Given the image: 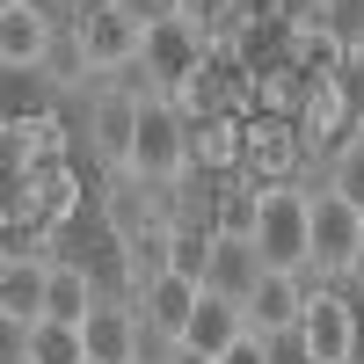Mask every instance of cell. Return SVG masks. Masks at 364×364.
Listing matches in <instances>:
<instances>
[{"label": "cell", "mask_w": 364, "mask_h": 364, "mask_svg": "<svg viewBox=\"0 0 364 364\" xmlns=\"http://www.w3.org/2000/svg\"><path fill=\"white\" fill-rule=\"evenodd\" d=\"M269 277V262H262V248L248 233H211L204 240V291H219V299H240V306H248L255 299V284Z\"/></svg>", "instance_id": "obj_12"}, {"label": "cell", "mask_w": 364, "mask_h": 364, "mask_svg": "<svg viewBox=\"0 0 364 364\" xmlns=\"http://www.w3.org/2000/svg\"><path fill=\"white\" fill-rule=\"evenodd\" d=\"M219 364H277V343H269V336H248V343H233Z\"/></svg>", "instance_id": "obj_22"}, {"label": "cell", "mask_w": 364, "mask_h": 364, "mask_svg": "<svg viewBox=\"0 0 364 364\" xmlns=\"http://www.w3.org/2000/svg\"><path fill=\"white\" fill-rule=\"evenodd\" d=\"M328 190H336V197H350V204L364 211V124L336 146V154H328Z\"/></svg>", "instance_id": "obj_20"}, {"label": "cell", "mask_w": 364, "mask_h": 364, "mask_svg": "<svg viewBox=\"0 0 364 364\" xmlns=\"http://www.w3.org/2000/svg\"><path fill=\"white\" fill-rule=\"evenodd\" d=\"M314 22L343 44V58H364V0H321Z\"/></svg>", "instance_id": "obj_21"}, {"label": "cell", "mask_w": 364, "mask_h": 364, "mask_svg": "<svg viewBox=\"0 0 364 364\" xmlns=\"http://www.w3.org/2000/svg\"><path fill=\"white\" fill-rule=\"evenodd\" d=\"M161 364H219V357H204V350H190V343H175V350H168Z\"/></svg>", "instance_id": "obj_26"}, {"label": "cell", "mask_w": 364, "mask_h": 364, "mask_svg": "<svg viewBox=\"0 0 364 364\" xmlns=\"http://www.w3.org/2000/svg\"><path fill=\"white\" fill-rule=\"evenodd\" d=\"M314 190L328 182H269L262 190V211H255V248L269 269H291V277H306L314 269Z\"/></svg>", "instance_id": "obj_1"}, {"label": "cell", "mask_w": 364, "mask_h": 364, "mask_svg": "<svg viewBox=\"0 0 364 364\" xmlns=\"http://www.w3.org/2000/svg\"><path fill=\"white\" fill-rule=\"evenodd\" d=\"M204 299V277H190V269H175V277L146 284L139 291V321H146V364H161L182 336H190V314Z\"/></svg>", "instance_id": "obj_8"}, {"label": "cell", "mask_w": 364, "mask_h": 364, "mask_svg": "<svg viewBox=\"0 0 364 364\" xmlns=\"http://www.w3.org/2000/svg\"><path fill=\"white\" fill-rule=\"evenodd\" d=\"M8 350H22L29 364H87V343L73 321H37L29 336H8Z\"/></svg>", "instance_id": "obj_18"}, {"label": "cell", "mask_w": 364, "mask_h": 364, "mask_svg": "<svg viewBox=\"0 0 364 364\" xmlns=\"http://www.w3.org/2000/svg\"><path fill=\"white\" fill-rule=\"evenodd\" d=\"M87 364H95V357H87Z\"/></svg>", "instance_id": "obj_29"}, {"label": "cell", "mask_w": 364, "mask_h": 364, "mask_svg": "<svg viewBox=\"0 0 364 364\" xmlns=\"http://www.w3.org/2000/svg\"><path fill=\"white\" fill-rule=\"evenodd\" d=\"M44 291H51V262L37 248H8V262H0V321H8V336H29L44 321Z\"/></svg>", "instance_id": "obj_13"}, {"label": "cell", "mask_w": 364, "mask_h": 364, "mask_svg": "<svg viewBox=\"0 0 364 364\" xmlns=\"http://www.w3.org/2000/svg\"><path fill=\"white\" fill-rule=\"evenodd\" d=\"M211 58H219V44L204 37V29H190L182 15H161L154 29H146V58H139V73H132V87L139 95H161V102H175L182 87H190Z\"/></svg>", "instance_id": "obj_2"}, {"label": "cell", "mask_w": 364, "mask_h": 364, "mask_svg": "<svg viewBox=\"0 0 364 364\" xmlns=\"http://www.w3.org/2000/svg\"><path fill=\"white\" fill-rule=\"evenodd\" d=\"M8 364H29V357H22V350H8Z\"/></svg>", "instance_id": "obj_28"}, {"label": "cell", "mask_w": 364, "mask_h": 364, "mask_svg": "<svg viewBox=\"0 0 364 364\" xmlns=\"http://www.w3.org/2000/svg\"><path fill=\"white\" fill-rule=\"evenodd\" d=\"M58 29H66V22H58L44 0H0V66H8L15 80L22 73H44Z\"/></svg>", "instance_id": "obj_10"}, {"label": "cell", "mask_w": 364, "mask_h": 364, "mask_svg": "<svg viewBox=\"0 0 364 364\" xmlns=\"http://www.w3.org/2000/svg\"><path fill=\"white\" fill-rule=\"evenodd\" d=\"M80 175L66 168V161H51V168H29V175H15L8 182V226L22 233V226H37V240L44 233H66V219L80 211Z\"/></svg>", "instance_id": "obj_6"}, {"label": "cell", "mask_w": 364, "mask_h": 364, "mask_svg": "<svg viewBox=\"0 0 364 364\" xmlns=\"http://www.w3.org/2000/svg\"><path fill=\"white\" fill-rule=\"evenodd\" d=\"M306 139H299V124L291 117H255L248 124V139H240V175L248 182H306Z\"/></svg>", "instance_id": "obj_9"}, {"label": "cell", "mask_w": 364, "mask_h": 364, "mask_svg": "<svg viewBox=\"0 0 364 364\" xmlns=\"http://www.w3.org/2000/svg\"><path fill=\"white\" fill-rule=\"evenodd\" d=\"M255 328H248V306H240V299H219V291H204L197 299V314H190V350H204V357H226L233 343H248Z\"/></svg>", "instance_id": "obj_16"}, {"label": "cell", "mask_w": 364, "mask_h": 364, "mask_svg": "<svg viewBox=\"0 0 364 364\" xmlns=\"http://www.w3.org/2000/svg\"><path fill=\"white\" fill-rule=\"evenodd\" d=\"M197 161H190V117H182L175 102H161V95H146V117H139V139H132V161H124V175H139V182H182Z\"/></svg>", "instance_id": "obj_5"}, {"label": "cell", "mask_w": 364, "mask_h": 364, "mask_svg": "<svg viewBox=\"0 0 364 364\" xmlns=\"http://www.w3.org/2000/svg\"><path fill=\"white\" fill-rule=\"evenodd\" d=\"M350 291H364V226H357V248H350V277H343Z\"/></svg>", "instance_id": "obj_25"}, {"label": "cell", "mask_w": 364, "mask_h": 364, "mask_svg": "<svg viewBox=\"0 0 364 364\" xmlns=\"http://www.w3.org/2000/svg\"><path fill=\"white\" fill-rule=\"evenodd\" d=\"M248 15H255V22H284L291 0H248Z\"/></svg>", "instance_id": "obj_24"}, {"label": "cell", "mask_w": 364, "mask_h": 364, "mask_svg": "<svg viewBox=\"0 0 364 364\" xmlns=\"http://www.w3.org/2000/svg\"><path fill=\"white\" fill-rule=\"evenodd\" d=\"M66 29L80 37L87 66H95L102 80H132V73H139V58H146V29H154V22H139L124 0H95V8H80Z\"/></svg>", "instance_id": "obj_4"}, {"label": "cell", "mask_w": 364, "mask_h": 364, "mask_svg": "<svg viewBox=\"0 0 364 364\" xmlns=\"http://www.w3.org/2000/svg\"><path fill=\"white\" fill-rule=\"evenodd\" d=\"M175 15L190 29H204L211 44H233L240 29H248V0H175Z\"/></svg>", "instance_id": "obj_19"}, {"label": "cell", "mask_w": 364, "mask_h": 364, "mask_svg": "<svg viewBox=\"0 0 364 364\" xmlns=\"http://www.w3.org/2000/svg\"><path fill=\"white\" fill-rule=\"evenodd\" d=\"M306 299H314L306 277H291V269H269V277L255 284V299H248V328H255V336H269V343H291V336H299V321H306Z\"/></svg>", "instance_id": "obj_15"}, {"label": "cell", "mask_w": 364, "mask_h": 364, "mask_svg": "<svg viewBox=\"0 0 364 364\" xmlns=\"http://www.w3.org/2000/svg\"><path fill=\"white\" fill-rule=\"evenodd\" d=\"M58 8H73V15H80V8H95V0H58Z\"/></svg>", "instance_id": "obj_27"}, {"label": "cell", "mask_w": 364, "mask_h": 364, "mask_svg": "<svg viewBox=\"0 0 364 364\" xmlns=\"http://www.w3.org/2000/svg\"><path fill=\"white\" fill-rule=\"evenodd\" d=\"M66 109H73V132H80L87 154H95L102 175L132 161V139H139V117H146V95H139L132 80H102L95 95H80Z\"/></svg>", "instance_id": "obj_3"}, {"label": "cell", "mask_w": 364, "mask_h": 364, "mask_svg": "<svg viewBox=\"0 0 364 364\" xmlns=\"http://www.w3.org/2000/svg\"><path fill=\"white\" fill-rule=\"evenodd\" d=\"M80 343H87V357H95V364H146L139 299H102V306L80 321Z\"/></svg>", "instance_id": "obj_14"}, {"label": "cell", "mask_w": 364, "mask_h": 364, "mask_svg": "<svg viewBox=\"0 0 364 364\" xmlns=\"http://www.w3.org/2000/svg\"><path fill=\"white\" fill-rule=\"evenodd\" d=\"M291 343H299V364H357V306L343 291H314Z\"/></svg>", "instance_id": "obj_11"}, {"label": "cell", "mask_w": 364, "mask_h": 364, "mask_svg": "<svg viewBox=\"0 0 364 364\" xmlns=\"http://www.w3.org/2000/svg\"><path fill=\"white\" fill-rule=\"evenodd\" d=\"M124 8H132L139 22H161V15H175V0H124Z\"/></svg>", "instance_id": "obj_23"}, {"label": "cell", "mask_w": 364, "mask_h": 364, "mask_svg": "<svg viewBox=\"0 0 364 364\" xmlns=\"http://www.w3.org/2000/svg\"><path fill=\"white\" fill-rule=\"evenodd\" d=\"M240 139H248V124H240V117L190 124V161H197L204 175H240Z\"/></svg>", "instance_id": "obj_17"}, {"label": "cell", "mask_w": 364, "mask_h": 364, "mask_svg": "<svg viewBox=\"0 0 364 364\" xmlns=\"http://www.w3.org/2000/svg\"><path fill=\"white\" fill-rule=\"evenodd\" d=\"M357 226H364V211L336 190H314V269H306V284L314 291H336L350 277V248H357Z\"/></svg>", "instance_id": "obj_7"}]
</instances>
